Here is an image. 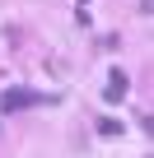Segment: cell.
I'll return each mask as SVG.
<instances>
[{
	"label": "cell",
	"mask_w": 154,
	"mask_h": 158,
	"mask_svg": "<svg viewBox=\"0 0 154 158\" xmlns=\"http://www.w3.org/2000/svg\"><path fill=\"white\" fill-rule=\"evenodd\" d=\"M121 130H126V126H121V121H112V116H103V121H98V135H121Z\"/></svg>",
	"instance_id": "obj_3"
},
{
	"label": "cell",
	"mask_w": 154,
	"mask_h": 158,
	"mask_svg": "<svg viewBox=\"0 0 154 158\" xmlns=\"http://www.w3.org/2000/svg\"><path fill=\"white\" fill-rule=\"evenodd\" d=\"M126 89H131L126 70H108V102H121V98H126Z\"/></svg>",
	"instance_id": "obj_2"
},
{
	"label": "cell",
	"mask_w": 154,
	"mask_h": 158,
	"mask_svg": "<svg viewBox=\"0 0 154 158\" xmlns=\"http://www.w3.org/2000/svg\"><path fill=\"white\" fill-rule=\"evenodd\" d=\"M33 102H47V98L33 93V89H10L5 98H0V112H19V107H33Z\"/></svg>",
	"instance_id": "obj_1"
}]
</instances>
